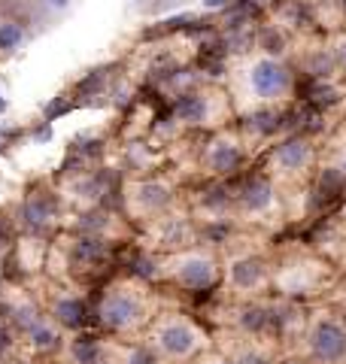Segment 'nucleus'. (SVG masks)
<instances>
[{"label":"nucleus","instance_id":"obj_1","mask_svg":"<svg viewBox=\"0 0 346 364\" xmlns=\"http://www.w3.org/2000/svg\"><path fill=\"white\" fill-rule=\"evenodd\" d=\"M231 100L237 116H252L258 109L285 107L298 95V70L283 55L271 52H249L231 70Z\"/></svg>","mask_w":346,"mask_h":364},{"label":"nucleus","instance_id":"obj_2","mask_svg":"<svg viewBox=\"0 0 346 364\" xmlns=\"http://www.w3.org/2000/svg\"><path fill=\"white\" fill-rule=\"evenodd\" d=\"M95 316L110 334H137L152 325L155 304L140 279H115L103 289Z\"/></svg>","mask_w":346,"mask_h":364},{"label":"nucleus","instance_id":"obj_3","mask_svg":"<svg viewBox=\"0 0 346 364\" xmlns=\"http://www.w3.org/2000/svg\"><path fill=\"white\" fill-rule=\"evenodd\" d=\"M146 343L164 364H192L206 349H213V337L186 313H161L146 328Z\"/></svg>","mask_w":346,"mask_h":364},{"label":"nucleus","instance_id":"obj_4","mask_svg":"<svg viewBox=\"0 0 346 364\" xmlns=\"http://www.w3.org/2000/svg\"><path fill=\"white\" fill-rule=\"evenodd\" d=\"M231 219L240 222L243 228H256V231H276V228H283L288 219L283 188L258 170L256 176H249L231 195Z\"/></svg>","mask_w":346,"mask_h":364},{"label":"nucleus","instance_id":"obj_5","mask_svg":"<svg viewBox=\"0 0 346 364\" xmlns=\"http://www.w3.org/2000/svg\"><path fill=\"white\" fill-rule=\"evenodd\" d=\"M158 277L186 294L222 289V255L213 246H189L161 258Z\"/></svg>","mask_w":346,"mask_h":364},{"label":"nucleus","instance_id":"obj_6","mask_svg":"<svg viewBox=\"0 0 346 364\" xmlns=\"http://www.w3.org/2000/svg\"><path fill=\"white\" fill-rule=\"evenodd\" d=\"M334 267L328 258H322L316 252H292L280 258L273 264V294L285 301H298L304 298H316V294L334 289Z\"/></svg>","mask_w":346,"mask_h":364},{"label":"nucleus","instance_id":"obj_7","mask_svg":"<svg viewBox=\"0 0 346 364\" xmlns=\"http://www.w3.org/2000/svg\"><path fill=\"white\" fill-rule=\"evenodd\" d=\"M322 161V149L313 136L307 134H288L280 136L276 143L268 146L261 161V173L271 176L280 188L288 186H301L316 173V167Z\"/></svg>","mask_w":346,"mask_h":364},{"label":"nucleus","instance_id":"obj_8","mask_svg":"<svg viewBox=\"0 0 346 364\" xmlns=\"http://www.w3.org/2000/svg\"><path fill=\"white\" fill-rule=\"evenodd\" d=\"M234 116L237 109L225 85H198L192 91H182L177 107H173V122L179 128L210 131V134L219 128H228Z\"/></svg>","mask_w":346,"mask_h":364},{"label":"nucleus","instance_id":"obj_9","mask_svg":"<svg viewBox=\"0 0 346 364\" xmlns=\"http://www.w3.org/2000/svg\"><path fill=\"white\" fill-rule=\"evenodd\" d=\"M222 289L228 301H261L273 294V261L264 252H231L222 258Z\"/></svg>","mask_w":346,"mask_h":364},{"label":"nucleus","instance_id":"obj_10","mask_svg":"<svg viewBox=\"0 0 346 364\" xmlns=\"http://www.w3.org/2000/svg\"><path fill=\"white\" fill-rule=\"evenodd\" d=\"M301 352L310 364H346V318L334 306L307 313Z\"/></svg>","mask_w":346,"mask_h":364},{"label":"nucleus","instance_id":"obj_11","mask_svg":"<svg viewBox=\"0 0 346 364\" xmlns=\"http://www.w3.org/2000/svg\"><path fill=\"white\" fill-rule=\"evenodd\" d=\"M249 161V146L240 128L228 124L219 128L204 140L201 155H198V170L206 179H231L240 173V167Z\"/></svg>","mask_w":346,"mask_h":364},{"label":"nucleus","instance_id":"obj_12","mask_svg":"<svg viewBox=\"0 0 346 364\" xmlns=\"http://www.w3.org/2000/svg\"><path fill=\"white\" fill-rule=\"evenodd\" d=\"M177 207V186L164 176H140L125 186V210L137 222H152Z\"/></svg>","mask_w":346,"mask_h":364},{"label":"nucleus","instance_id":"obj_13","mask_svg":"<svg viewBox=\"0 0 346 364\" xmlns=\"http://www.w3.org/2000/svg\"><path fill=\"white\" fill-rule=\"evenodd\" d=\"M149 228H152V234H155V243L164 249L167 255L179 252V249H189L198 240V225H194V219L189 213H179L177 207L164 215H158V219H152Z\"/></svg>","mask_w":346,"mask_h":364},{"label":"nucleus","instance_id":"obj_14","mask_svg":"<svg viewBox=\"0 0 346 364\" xmlns=\"http://www.w3.org/2000/svg\"><path fill=\"white\" fill-rule=\"evenodd\" d=\"M222 337H228L231 343H216V349H222L225 355H231L237 364H280V358H276V346L273 340H258V337H246V334H237V331H228V328H222L219 331Z\"/></svg>","mask_w":346,"mask_h":364},{"label":"nucleus","instance_id":"obj_15","mask_svg":"<svg viewBox=\"0 0 346 364\" xmlns=\"http://www.w3.org/2000/svg\"><path fill=\"white\" fill-rule=\"evenodd\" d=\"M52 322L58 328H67V331H79L88 322V306L79 294H61L52 304Z\"/></svg>","mask_w":346,"mask_h":364},{"label":"nucleus","instance_id":"obj_16","mask_svg":"<svg viewBox=\"0 0 346 364\" xmlns=\"http://www.w3.org/2000/svg\"><path fill=\"white\" fill-rule=\"evenodd\" d=\"M21 219L33 231H43V228H49L55 222V200L49 195H43V191H33V195H28L25 207H21Z\"/></svg>","mask_w":346,"mask_h":364},{"label":"nucleus","instance_id":"obj_17","mask_svg":"<svg viewBox=\"0 0 346 364\" xmlns=\"http://www.w3.org/2000/svg\"><path fill=\"white\" fill-rule=\"evenodd\" d=\"M70 361L73 364H110V352L100 340L88 334H76L70 340Z\"/></svg>","mask_w":346,"mask_h":364},{"label":"nucleus","instance_id":"obj_18","mask_svg":"<svg viewBox=\"0 0 346 364\" xmlns=\"http://www.w3.org/2000/svg\"><path fill=\"white\" fill-rule=\"evenodd\" d=\"M319 164L328 167L331 173H337L343 179V186H346V122L328 136L325 152H322V161Z\"/></svg>","mask_w":346,"mask_h":364},{"label":"nucleus","instance_id":"obj_19","mask_svg":"<svg viewBox=\"0 0 346 364\" xmlns=\"http://www.w3.org/2000/svg\"><path fill=\"white\" fill-rule=\"evenodd\" d=\"M28 43V25L19 16H0V55H16Z\"/></svg>","mask_w":346,"mask_h":364},{"label":"nucleus","instance_id":"obj_20","mask_svg":"<svg viewBox=\"0 0 346 364\" xmlns=\"http://www.w3.org/2000/svg\"><path fill=\"white\" fill-rule=\"evenodd\" d=\"M25 337L37 352H52V349L61 346V331H58V325L46 316H40L37 322L25 328Z\"/></svg>","mask_w":346,"mask_h":364},{"label":"nucleus","instance_id":"obj_21","mask_svg":"<svg viewBox=\"0 0 346 364\" xmlns=\"http://www.w3.org/2000/svg\"><path fill=\"white\" fill-rule=\"evenodd\" d=\"M325 43H328V52H331V61L337 67V73L346 76V28L328 33Z\"/></svg>","mask_w":346,"mask_h":364},{"label":"nucleus","instance_id":"obj_22","mask_svg":"<svg viewBox=\"0 0 346 364\" xmlns=\"http://www.w3.org/2000/svg\"><path fill=\"white\" fill-rule=\"evenodd\" d=\"M122 364H164V361L158 358V352L149 343H134V346L125 349Z\"/></svg>","mask_w":346,"mask_h":364},{"label":"nucleus","instance_id":"obj_23","mask_svg":"<svg viewBox=\"0 0 346 364\" xmlns=\"http://www.w3.org/2000/svg\"><path fill=\"white\" fill-rule=\"evenodd\" d=\"M192 364H237V361L231 358V355H225L222 349H206L204 355H198Z\"/></svg>","mask_w":346,"mask_h":364},{"label":"nucleus","instance_id":"obj_24","mask_svg":"<svg viewBox=\"0 0 346 364\" xmlns=\"http://www.w3.org/2000/svg\"><path fill=\"white\" fill-rule=\"evenodd\" d=\"M280 364H310L304 355H292V358H285V361H280Z\"/></svg>","mask_w":346,"mask_h":364},{"label":"nucleus","instance_id":"obj_25","mask_svg":"<svg viewBox=\"0 0 346 364\" xmlns=\"http://www.w3.org/2000/svg\"><path fill=\"white\" fill-rule=\"evenodd\" d=\"M340 219L346 222V200H343V207H340Z\"/></svg>","mask_w":346,"mask_h":364},{"label":"nucleus","instance_id":"obj_26","mask_svg":"<svg viewBox=\"0 0 346 364\" xmlns=\"http://www.w3.org/2000/svg\"><path fill=\"white\" fill-rule=\"evenodd\" d=\"M6 109V100H4V95H0V112H4Z\"/></svg>","mask_w":346,"mask_h":364},{"label":"nucleus","instance_id":"obj_27","mask_svg":"<svg viewBox=\"0 0 346 364\" xmlns=\"http://www.w3.org/2000/svg\"><path fill=\"white\" fill-rule=\"evenodd\" d=\"M343 28H346V0H343Z\"/></svg>","mask_w":346,"mask_h":364}]
</instances>
